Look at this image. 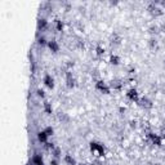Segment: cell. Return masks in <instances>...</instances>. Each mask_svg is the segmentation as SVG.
<instances>
[{"mask_svg": "<svg viewBox=\"0 0 165 165\" xmlns=\"http://www.w3.org/2000/svg\"><path fill=\"white\" fill-rule=\"evenodd\" d=\"M126 97H128V99L131 101V102H138L139 101L138 92H137V89H134V88H130V89L126 92Z\"/></svg>", "mask_w": 165, "mask_h": 165, "instance_id": "5b68a950", "label": "cell"}, {"mask_svg": "<svg viewBox=\"0 0 165 165\" xmlns=\"http://www.w3.org/2000/svg\"><path fill=\"white\" fill-rule=\"evenodd\" d=\"M44 131H45V133L46 134H48V137L49 135H52V134H53V128H52V126H48V128H45V129H44Z\"/></svg>", "mask_w": 165, "mask_h": 165, "instance_id": "603a6c76", "label": "cell"}, {"mask_svg": "<svg viewBox=\"0 0 165 165\" xmlns=\"http://www.w3.org/2000/svg\"><path fill=\"white\" fill-rule=\"evenodd\" d=\"M147 138H148V142H151L152 144H156V146H161V135H159V134H155L152 133V131H148L147 133Z\"/></svg>", "mask_w": 165, "mask_h": 165, "instance_id": "6da1fadb", "label": "cell"}, {"mask_svg": "<svg viewBox=\"0 0 165 165\" xmlns=\"http://www.w3.org/2000/svg\"><path fill=\"white\" fill-rule=\"evenodd\" d=\"M66 85L67 88H74L76 85V80H75V77L72 76V74L70 71L66 72Z\"/></svg>", "mask_w": 165, "mask_h": 165, "instance_id": "ba28073f", "label": "cell"}, {"mask_svg": "<svg viewBox=\"0 0 165 165\" xmlns=\"http://www.w3.org/2000/svg\"><path fill=\"white\" fill-rule=\"evenodd\" d=\"M44 110H45L46 113H52V106L48 102H44Z\"/></svg>", "mask_w": 165, "mask_h": 165, "instance_id": "7402d4cb", "label": "cell"}, {"mask_svg": "<svg viewBox=\"0 0 165 165\" xmlns=\"http://www.w3.org/2000/svg\"><path fill=\"white\" fill-rule=\"evenodd\" d=\"M90 150H92L93 152H97L98 156H103V155H105V146L98 143V142H92V143H90Z\"/></svg>", "mask_w": 165, "mask_h": 165, "instance_id": "7a4b0ae2", "label": "cell"}, {"mask_svg": "<svg viewBox=\"0 0 165 165\" xmlns=\"http://www.w3.org/2000/svg\"><path fill=\"white\" fill-rule=\"evenodd\" d=\"M32 162L35 165H44L43 159H41V156H39V155H34V156H32Z\"/></svg>", "mask_w": 165, "mask_h": 165, "instance_id": "5bb4252c", "label": "cell"}, {"mask_svg": "<svg viewBox=\"0 0 165 165\" xmlns=\"http://www.w3.org/2000/svg\"><path fill=\"white\" fill-rule=\"evenodd\" d=\"M58 120L62 121V123H67V121L70 120V117H68V116H67L64 112H59V113H58Z\"/></svg>", "mask_w": 165, "mask_h": 165, "instance_id": "ac0fdd59", "label": "cell"}, {"mask_svg": "<svg viewBox=\"0 0 165 165\" xmlns=\"http://www.w3.org/2000/svg\"><path fill=\"white\" fill-rule=\"evenodd\" d=\"M54 23H56V28L58 31H62L63 30V22H62L61 19H58V18H57L56 21H54Z\"/></svg>", "mask_w": 165, "mask_h": 165, "instance_id": "44dd1931", "label": "cell"}, {"mask_svg": "<svg viewBox=\"0 0 165 165\" xmlns=\"http://www.w3.org/2000/svg\"><path fill=\"white\" fill-rule=\"evenodd\" d=\"M45 148H46V150H53V148H54V144H53V143H49V142H46V143H45Z\"/></svg>", "mask_w": 165, "mask_h": 165, "instance_id": "484cf974", "label": "cell"}, {"mask_svg": "<svg viewBox=\"0 0 165 165\" xmlns=\"http://www.w3.org/2000/svg\"><path fill=\"white\" fill-rule=\"evenodd\" d=\"M150 32H151V34H156L157 32V27H156V26H152V27H150Z\"/></svg>", "mask_w": 165, "mask_h": 165, "instance_id": "4316f807", "label": "cell"}, {"mask_svg": "<svg viewBox=\"0 0 165 165\" xmlns=\"http://www.w3.org/2000/svg\"><path fill=\"white\" fill-rule=\"evenodd\" d=\"M164 62H165V59H164Z\"/></svg>", "mask_w": 165, "mask_h": 165, "instance_id": "836d02e7", "label": "cell"}, {"mask_svg": "<svg viewBox=\"0 0 165 165\" xmlns=\"http://www.w3.org/2000/svg\"><path fill=\"white\" fill-rule=\"evenodd\" d=\"M38 43H39V45H45V44L48 45V43H46V40H45L44 38H40V39H39Z\"/></svg>", "mask_w": 165, "mask_h": 165, "instance_id": "cb8c5ba5", "label": "cell"}, {"mask_svg": "<svg viewBox=\"0 0 165 165\" xmlns=\"http://www.w3.org/2000/svg\"><path fill=\"white\" fill-rule=\"evenodd\" d=\"M52 155H53L54 159H59V157H61V150H59L58 147H54V148L52 150Z\"/></svg>", "mask_w": 165, "mask_h": 165, "instance_id": "d6986e66", "label": "cell"}, {"mask_svg": "<svg viewBox=\"0 0 165 165\" xmlns=\"http://www.w3.org/2000/svg\"><path fill=\"white\" fill-rule=\"evenodd\" d=\"M38 95H39V97H41V98H43L44 95H45V94H44V90H41V89H38Z\"/></svg>", "mask_w": 165, "mask_h": 165, "instance_id": "83f0119b", "label": "cell"}, {"mask_svg": "<svg viewBox=\"0 0 165 165\" xmlns=\"http://www.w3.org/2000/svg\"><path fill=\"white\" fill-rule=\"evenodd\" d=\"M148 46L151 50H155V49H157V40L155 38H151L148 40Z\"/></svg>", "mask_w": 165, "mask_h": 165, "instance_id": "4fadbf2b", "label": "cell"}, {"mask_svg": "<svg viewBox=\"0 0 165 165\" xmlns=\"http://www.w3.org/2000/svg\"><path fill=\"white\" fill-rule=\"evenodd\" d=\"M63 160L67 165H76V160H75L71 155H66V156L63 157Z\"/></svg>", "mask_w": 165, "mask_h": 165, "instance_id": "7c38bea8", "label": "cell"}, {"mask_svg": "<svg viewBox=\"0 0 165 165\" xmlns=\"http://www.w3.org/2000/svg\"><path fill=\"white\" fill-rule=\"evenodd\" d=\"M46 25H48V22H46V19L45 18H40V19L38 21V28L39 30H43V28H45L46 27Z\"/></svg>", "mask_w": 165, "mask_h": 165, "instance_id": "2e32d148", "label": "cell"}, {"mask_svg": "<svg viewBox=\"0 0 165 165\" xmlns=\"http://www.w3.org/2000/svg\"><path fill=\"white\" fill-rule=\"evenodd\" d=\"M110 63H111V64H115V66H117V64L120 63V58H119L117 56H115V54H112V56L110 57Z\"/></svg>", "mask_w": 165, "mask_h": 165, "instance_id": "e0dca14e", "label": "cell"}, {"mask_svg": "<svg viewBox=\"0 0 165 165\" xmlns=\"http://www.w3.org/2000/svg\"><path fill=\"white\" fill-rule=\"evenodd\" d=\"M138 105L141 106L142 108H144V110H150V108H152L154 103H152V101L150 99V98H147V97H142V98H139Z\"/></svg>", "mask_w": 165, "mask_h": 165, "instance_id": "277c9868", "label": "cell"}, {"mask_svg": "<svg viewBox=\"0 0 165 165\" xmlns=\"http://www.w3.org/2000/svg\"><path fill=\"white\" fill-rule=\"evenodd\" d=\"M130 126H131V128H137V121L135 120H131L130 121Z\"/></svg>", "mask_w": 165, "mask_h": 165, "instance_id": "f546056e", "label": "cell"}, {"mask_svg": "<svg viewBox=\"0 0 165 165\" xmlns=\"http://www.w3.org/2000/svg\"><path fill=\"white\" fill-rule=\"evenodd\" d=\"M46 138H48V134L45 133V131H40V133L38 134V139L40 142H43V143H46Z\"/></svg>", "mask_w": 165, "mask_h": 165, "instance_id": "9a60e30c", "label": "cell"}, {"mask_svg": "<svg viewBox=\"0 0 165 165\" xmlns=\"http://www.w3.org/2000/svg\"><path fill=\"white\" fill-rule=\"evenodd\" d=\"M79 165H88V164H82V162H81V164H79Z\"/></svg>", "mask_w": 165, "mask_h": 165, "instance_id": "1f68e13d", "label": "cell"}, {"mask_svg": "<svg viewBox=\"0 0 165 165\" xmlns=\"http://www.w3.org/2000/svg\"><path fill=\"white\" fill-rule=\"evenodd\" d=\"M50 165H59V162H58V159H53L50 161Z\"/></svg>", "mask_w": 165, "mask_h": 165, "instance_id": "f1b7e54d", "label": "cell"}, {"mask_svg": "<svg viewBox=\"0 0 165 165\" xmlns=\"http://www.w3.org/2000/svg\"><path fill=\"white\" fill-rule=\"evenodd\" d=\"M164 28H165V23H164Z\"/></svg>", "mask_w": 165, "mask_h": 165, "instance_id": "d6a6232c", "label": "cell"}, {"mask_svg": "<svg viewBox=\"0 0 165 165\" xmlns=\"http://www.w3.org/2000/svg\"><path fill=\"white\" fill-rule=\"evenodd\" d=\"M44 84H45L49 89H53V88H54V80H53V77H52L50 75H45V76H44Z\"/></svg>", "mask_w": 165, "mask_h": 165, "instance_id": "30bf717a", "label": "cell"}, {"mask_svg": "<svg viewBox=\"0 0 165 165\" xmlns=\"http://www.w3.org/2000/svg\"><path fill=\"white\" fill-rule=\"evenodd\" d=\"M123 85H124V82L121 81V80L113 79V80H111V82H110V85H108V87L112 88V89H115V90H120L121 88H123Z\"/></svg>", "mask_w": 165, "mask_h": 165, "instance_id": "9c48e42d", "label": "cell"}, {"mask_svg": "<svg viewBox=\"0 0 165 165\" xmlns=\"http://www.w3.org/2000/svg\"><path fill=\"white\" fill-rule=\"evenodd\" d=\"M95 89L99 90L103 94H108V93H110V87H108L105 81H102V80H98V81L95 82Z\"/></svg>", "mask_w": 165, "mask_h": 165, "instance_id": "3957f363", "label": "cell"}, {"mask_svg": "<svg viewBox=\"0 0 165 165\" xmlns=\"http://www.w3.org/2000/svg\"><path fill=\"white\" fill-rule=\"evenodd\" d=\"M121 41H123V38H121V35H119L117 32H113L112 35H111V38H110V43H111V45H120L121 44Z\"/></svg>", "mask_w": 165, "mask_h": 165, "instance_id": "52a82bcc", "label": "cell"}, {"mask_svg": "<svg viewBox=\"0 0 165 165\" xmlns=\"http://www.w3.org/2000/svg\"><path fill=\"white\" fill-rule=\"evenodd\" d=\"M160 135H161V138H165V125H162L160 129Z\"/></svg>", "mask_w": 165, "mask_h": 165, "instance_id": "d4e9b609", "label": "cell"}, {"mask_svg": "<svg viewBox=\"0 0 165 165\" xmlns=\"http://www.w3.org/2000/svg\"><path fill=\"white\" fill-rule=\"evenodd\" d=\"M95 53H97L98 57H102L103 54H105V48H103L102 45H97V48H95Z\"/></svg>", "mask_w": 165, "mask_h": 165, "instance_id": "ffe728a7", "label": "cell"}, {"mask_svg": "<svg viewBox=\"0 0 165 165\" xmlns=\"http://www.w3.org/2000/svg\"><path fill=\"white\" fill-rule=\"evenodd\" d=\"M148 12L151 13L152 15H155V17H159V15L162 14V10L160 9L159 7H156V4H155V3H151V4L148 5Z\"/></svg>", "mask_w": 165, "mask_h": 165, "instance_id": "8992f818", "label": "cell"}, {"mask_svg": "<svg viewBox=\"0 0 165 165\" xmlns=\"http://www.w3.org/2000/svg\"><path fill=\"white\" fill-rule=\"evenodd\" d=\"M48 46H49V49H50L53 53H57V52H58V49H59V46H58V44H57V41H54V40L48 41Z\"/></svg>", "mask_w": 165, "mask_h": 165, "instance_id": "8fae6325", "label": "cell"}, {"mask_svg": "<svg viewBox=\"0 0 165 165\" xmlns=\"http://www.w3.org/2000/svg\"><path fill=\"white\" fill-rule=\"evenodd\" d=\"M161 5H162V7L165 8V1H162V3H161Z\"/></svg>", "mask_w": 165, "mask_h": 165, "instance_id": "4dcf8cb0", "label": "cell"}]
</instances>
